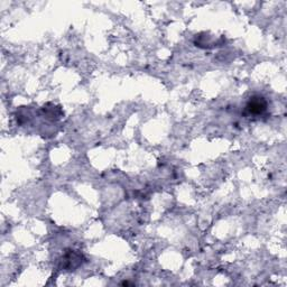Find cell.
<instances>
[{"label":"cell","instance_id":"6da1fadb","mask_svg":"<svg viewBox=\"0 0 287 287\" xmlns=\"http://www.w3.org/2000/svg\"><path fill=\"white\" fill-rule=\"evenodd\" d=\"M267 108V102L262 97H252L247 103V111L250 114H262Z\"/></svg>","mask_w":287,"mask_h":287}]
</instances>
